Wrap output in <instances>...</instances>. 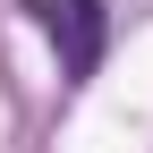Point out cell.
<instances>
[{"label":"cell","instance_id":"cell-1","mask_svg":"<svg viewBox=\"0 0 153 153\" xmlns=\"http://www.w3.org/2000/svg\"><path fill=\"white\" fill-rule=\"evenodd\" d=\"M26 17L60 51V85H94V68L111 51V0H26Z\"/></svg>","mask_w":153,"mask_h":153}]
</instances>
